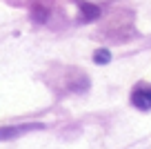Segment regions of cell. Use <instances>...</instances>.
I'll list each match as a JSON object with an SVG mask.
<instances>
[{"instance_id":"6da1fadb","label":"cell","mask_w":151,"mask_h":149,"mask_svg":"<svg viewBox=\"0 0 151 149\" xmlns=\"http://www.w3.org/2000/svg\"><path fill=\"white\" fill-rule=\"evenodd\" d=\"M31 129H40V122H33V125H16V127H0V140H14L18 136H22L24 131Z\"/></svg>"},{"instance_id":"7a4b0ae2","label":"cell","mask_w":151,"mask_h":149,"mask_svg":"<svg viewBox=\"0 0 151 149\" xmlns=\"http://www.w3.org/2000/svg\"><path fill=\"white\" fill-rule=\"evenodd\" d=\"M131 103L136 105L138 109H142V111L151 109V87H138L136 91L131 93Z\"/></svg>"},{"instance_id":"3957f363","label":"cell","mask_w":151,"mask_h":149,"mask_svg":"<svg viewBox=\"0 0 151 149\" xmlns=\"http://www.w3.org/2000/svg\"><path fill=\"white\" fill-rule=\"evenodd\" d=\"M78 2V7H80L82 11V20H98L100 18V7L98 5H91V2H85V0H76Z\"/></svg>"},{"instance_id":"277c9868","label":"cell","mask_w":151,"mask_h":149,"mask_svg":"<svg viewBox=\"0 0 151 149\" xmlns=\"http://www.w3.org/2000/svg\"><path fill=\"white\" fill-rule=\"evenodd\" d=\"M31 16H33V20L36 22H45L47 20V16H49V9L45 5H40V0H36L33 2V7H31Z\"/></svg>"},{"instance_id":"5b68a950","label":"cell","mask_w":151,"mask_h":149,"mask_svg":"<svg viewBox=\"0 0 151 149\" xmlns=\"http://www.w3.org/2000/svg\"><path fill=\"white\" fill-rule=\"evenodd\" d=\"M109 60H111V51H107V49H100L93 56V62H98V65H107Z\"/></svg>"}]
</instances>
